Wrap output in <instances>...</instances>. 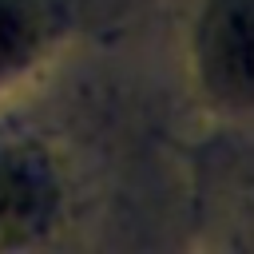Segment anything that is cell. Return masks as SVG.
<instances>
[{"label":"cell","instance_id":"cell-1","mask_svg":"<svg viewBox=\"0 0 254 254\" xmlns=\"http://www.w3.org/2000/svg\"><path fill=\"white\" fill-rule=\"evenodd\" d=\"M198 71L226 103H254V0H214L198 24Z\"/></svg>","mask_w":254,"mask_h":254},{"label":"cell","instance_id":"cell-2","mask_svg":"<svg viewBox=\"0 0 254 254\" xmlns=\"http://www.w3.org/2000/svg\"><path fill=\"white\" fill-rule=\"evenodd\" d=\"M56 206V183L40 155H0V246L36 238Z\"/></svg>","mask_w":254,"mask_h":254},{"label":"cell","instance_id":"cell-3","mask_svg":"<svg viewBox=\"0 0 254 254\" xmlns=\"http://www.w3.org/2000/svg\"><path fill=\"white\" fill-rule=\"evenodd\" d=\"M40 44V16L28 0H0V75L20 67Z\"/></svg>","mask_w":254,"mask_h":254}]
</instances>
